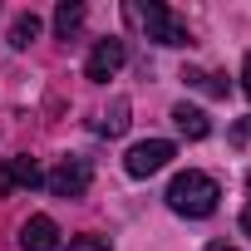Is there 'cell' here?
I'll return each instance as SVG.
<instances>
[{"instance_id":"obj_8","label":"cell","mask_w":251,"mask_h":251,"mask_svg":"<svg viewBox=\"0 0 251 251\" xmlns=\"http://www.w3.org/2000/svg\"><path fill=\"white\" fill-rule=\"evenodd\" d=\"M173 123H177V133H182V138H207V133H212L207 113L192 108V103H177V108H173Z\"/></svg>"},{"instance_id":"obj_7","label":"cell","mask_w":251,"mask_h":251,"mask_svg":"<svg viewBox=\"0 0 251 251\" xmlns=\"http://www.w3.org/2000/svg\"><path fill=\"white\" fill-rule=\"evenodd\" d=\"M20 246L25 251H54L59 246V226H54V217H30L25 226H20Z\"/></svg>"},{"instance_id":"obj_3","label":"cell","mask_w":251,"mask_h":251,"mask_svg":"<svg viewBox=\"0 0 251 251\" xmlns=\"http://www.w3.org/2000/svg\"><path fill=\"white\" fill-rule=\"evenodd\" d=\"M173 143L168 138H148V143H133L128 148V158H123V168H128V177H153V173H163L168 163H173Z\"/></svg>"},{"instance_id":"obj_2","label":"cell","mask_w":251,"mask_h":251,"mask_svg":"<svg viewBox=\"0 0 251 251\" xmlns=\"http://www.w3.org/2000/svg\"><path fill=\"white\" fill-rule=\"evenodd\" d=\"M123 15H128V25H138L148 40H158V45H168V50H177V45L192 40L187 25H182L168 5H158V0H128V5H123Z\"/></svg>"},{"instance_id":"obj_9","label":"cell","mask_w":251,"mask_h":251,"mask_svg":"<svg viewBox=\"0 0 251 251\" xmlns=\"http://www.w3.org/2000/svg\"><path fill=\"white\" fill-rule=\"evenodd\" d=\"M123 128H128V99H113V108H103L94 118V133L99 138H118Z\"/></svg>"},{"instance_id":"obj_11","label":"cell","mask_w":251,"mask_h":251,"mask_svg":"<svg viewBox=\"0 0 251 251\" xmlns=\"http://www.w3.org/2000/svg\"><path fill=\"white\" fill-rule=\"evenodd\" d=\"M35 40H40V15H35V10L15 15V25H10V45H15V50H30Z\"/></svg>"},{"instance_id":"obj_17","label":"cell","mask_w":251,"mask_h":251,"mask_svg":"<svg viewBox=\"0 0 251 251\" xmlns=\"http://www.w3.org/2000/svg\"><path fill=\"white\" fill-rule=\"evenodd\" d=\"M246 187H251V173H246Z\"/></svg>"},{"instance_id":"obj_6","label":"cell","mask_w":251,"mask_h":251,"mask_svg":"<svg viewBox=\"0 0 251 251\" xmlns=\"http://www.w3.org/2000/svg\"><path fill=\"white\" fill-rule=\"evenodd\" d=\"M45 182V173H40V163L35 158H25V153H15V158H5L0 163V192H30V187H40Z\"/></svg>"},{"instance_id":"obj_4","label":"cell","mask_w":251,"mask_h":251,"mask_svg":"<svg viewBox=\"0 0 251 251\" xmlns=\"http://www.w3.org/2000/svg\"><path fill=\"white\" fill-rule=\"evenodd\" d=\"M89 177H94L89 158H64L45 182H50V192H54V197H84V192H89Z\"/></svg>"},{"instance_id":"obj_13","label":"cell","mask_w":251,"mask_h":251,"mask_svg":"<svg viewBox=\"0 0 251 251\" xmlns=\"http://www.w3.org/2000/svg\"><path fill=\"white\" fill-rule=\"evenodd\" d=\"M231 138H236V143H251V118H241V123H236Z\"/></svg>"},{"instance_id":"obj_1","label":"cell","mask_w":251,"mask_h":251,"mask_svg":"<svg viewBox=\"0 0 251 251\" xmlns=\"http://www.w3.org/2000/svg\"><path fill=\"white\" fill-rule=\"evenodd\" d=\"M217 197H222V187H217V177H207V173H177L173 182H168V207L177 212V217H212L217 212Z\"/></svg>"},{"instance_id":"obj_14","label":"cell","mask_w":251,"mask_h":251,"mask_svg":"<svg viewBox=\"0 0 251 251\" xmlns=\"http://www.w3.org/2000/svg\"><path fill=\"white\" fill-rule=\"evenodd\" d=\"M241 89H246V99H251V54H246V64H241Z\"/></svg>"},{"instance_id":"obj_16","label":"cell","mask_w":251,"mask_h":251,"mask_svg":"<svg viewBox=\"0 0 251 251\" xmlns=\"http://www.w3.org/2000/svg\"><path fill=\"white\" fill-rule=\"evenodd\" d=\"M241 231H246V236H251V207H246V212H241Z\"/></svg>"},{"instance_id":"obj_15","label":"cell","mask_w":251,"mask_h":251,"mask_svg":"<svg viewBox=\"0 0 251 251\" xmlns=\"http://www.w3.org/2000/svg\"><path fill=\"white\" fill-rule=\"evenodd\" d=\"M207 251H236V246H231V241H212Z\"/></svg>"},{"instance_id":"obj_12","label":"cell","mask_w":251,"mask_h":251,"mask_svg":"<svg viewBox=\"0 0 251 251\" xmlns=\"http://www.w3.org/2000/svg\"><path fill=\"white\" fill-rule=\"evenodd\" d=\"M182 79H187V84H197V89H202V94H226V84H222V79H217V74H207V69H187V74H182Z\"/></svg>"},{"instance_id":"obj_10","label":"cell","mask_w":251,"mask_h":251,"mask_svg":"<svg viewBox=\"0 0 251 251\" xmlns=\"http://www.w3.org/2000/svg\"><path fill=\"white\" fill-rule=\"evenodd\" d=\"M79 25H84V5H79V0H64V5L54 10V35L59 40H74Z\"/></svg>"},{"instance_id":"obj_5","label":"cell","mask_w":251,"mask_h":251,"mask_svg":"<svg viewBox=\"0 0 251 251\" xmlns=\"http://www.w3.org/2000/svg\"><path fill=\"white\" fill-rule=\"evenodd\" d=\"M123 59H128V50H123V40H99L94 50H89V64H84V79H94V84H108L118 69H123Z\"/></svg>"}]
</instances>
